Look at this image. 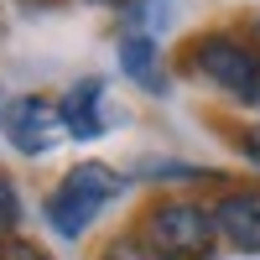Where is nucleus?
<instances>
[{"instance_id": "1", "label": "nucleus", "mask_w": 260, "mask_h": 260, "mask_svg": "<svg viewBox=\"0 0 260 260\" xmlns=\"http://www.w3.org/2000/svg\"><path fill=\"white\" fill-rule=\"evenodd\" d=\"M141 240L161 260H208L219 224H213V208L192 198H156L141 213Z\"/></svg>"}, {"instance_id": "2", "label": "nucleus", "mask_w": 260, "mask_h": 260, "mask_svg": "<svg viewBox=\"0 0 260 260\" xmlns=\"http://www.w3.org/2000/svg\"><path fill=\"white\" fill-rule=\"evenodd\" d=\"M120 187H125V177H120L115 167L78 161L73 172H62V182L47 192V224L57 234H68V240H78V234L99 219V208L110 203V198H120Z\"/></svg>"}, {"instance_id": "3", "label": "nucleus", "mask_w": 260, "mask_h": 260, "mask_svg": "<svg viewBox=\"0 0 260 260\" xmlns=\"http://www.w3.org/2000/svg\"><path fill=\"white\" fill-rule=\"evenodd\" d=\"M192 73H203L213 89H224L240 104H260V47H250L234 31H208L187 47Z\"/></svg>"}, {"instance_id": "4", "label": "nucleus", "mask_w": 260, "mask_h": 260, "mask_svg": "<svg viewBox=\"0 0 260 260\" xmlns=\"http://www.w3.org/2000/svg\"><path fill=\"white\" fill-rule=\"evenodd\" d=\"M68 136V125H62V110L52 99H16L11 110H6V141L21 151V156H47V151Z\"/></svg>"}, {"instance_id": "5", "label": "nucleus", "mask_w": 260, "mask_h": 260, "mask_svg": "<svg viewBox=\"0 0 260 260\" xmlns=\"http://www.w3.org/2000/svg\"><path fill=\"white\" fill-rule=\"evenodd\" d=\"M213 224L219 240H229L234 250L260 255V192H224L213 203Z\"/></svg>"}, {"instance_id": "6", "label": "nucleus", "mask_w": 260, "mask_h": 260, "mask_svg": "<svg viewBox=\"0 0 260 260\" xmlns=\"http://www.w3.org/2000/svg\"><path fill=\"white\" fill-rule=\"evenodd\" d=\"M99 94H104V83H99V78H83V83H73V89L57 99V110H62V125H68V136H73V141H94L99 130H104Z\"/></svg>"}, {"instance_id": "7", "label": "nucleus", "mask_w": 260, "mask_h": 260, "mask_svg": "<svg viewBox=\"0 0 260 260\" xmlns=\"http://www.w3.org/2000/svg\"><path fill=\"white\" fill-rule=\"evenodd\" d=\"M120 68L141 83V89L161 94L167 89V73H161V57H156V42L151 37H125L120 42Z\"/></svg>"}, {"instance_id": "8", "label": "nucleus", "mask_w": 260, "mask_h": 260, "mask_svg": "<svg viewBox=\"0 0 260 260\" xmlns=\"http://www.w3.org/2000/svg\"><path fill=\"white\" fill-rule=\"evenodd\" d=\"M99 260H161V255L151 250L141 234H120V240H110V245L99 250Z\"/></svg>"}, {"instance_id": "9", "label": "nucleus", "mask_w": 260, "mask_h": 260, "mask_svg": "<svg viewBox=\"0 0 260 260\" xmlns=\"http://www.w3.org/2000/svg\"><path fill=\"white\" fill-rule=\"evenodd\" d=\"M16 224H21V192H16V182L6 172H0V240H11Z\"/></svg>"}, {"instance_id": "10", "label": "nucleus", "mask_w": 260, "mask_h": 260, "mask_svg": "<svg viewBox=\"0 0 260 260\" xmlns=\"http://www.w3.org/2000/svg\"><path fill=\"white\" fill-rule=\"evenodd\" d=\"M6 260H47L37 245H26V240H6Z\"/></svg>"}, {"instance_id": "11", "label": "nucleus", "mask_w": 260, "mask_h": 260, "mask_svg": "<svg viewBox=\"0 0 260 260\" xmlns=\"http://www.w3.org/2000/svg\"><path fill=\"white\" fill-rule=\"evenodd\" d=\"M89 6H120V0H89Z\"/></svg>"}, {"instance_id": "12", "label": "nucleus", "mask_w": 260, "mask_h": 260, "mask_svg": "<svg viewBox=\"0 0 260 260\" xmlns=\"http://www.w3.org/2000/svg\"><path fill=\"white\" fill-rule=\"evenodd\" d=\"M255 47H260V21H255Z\"/></svg>"}, {"instance_id": "13", "label": "nucleus", "mask_w": 260, "mask_h": 260, "mask_svg": "<svg viewBox=\"0 0 260 260\" xmlns=\"http://www.w3.org/2000/svg\"><path fill=\"white\" fill-rule=\"evenodd\" d=\"M255 141H260V136H255Z\"/></svg>"}]
</instances>
